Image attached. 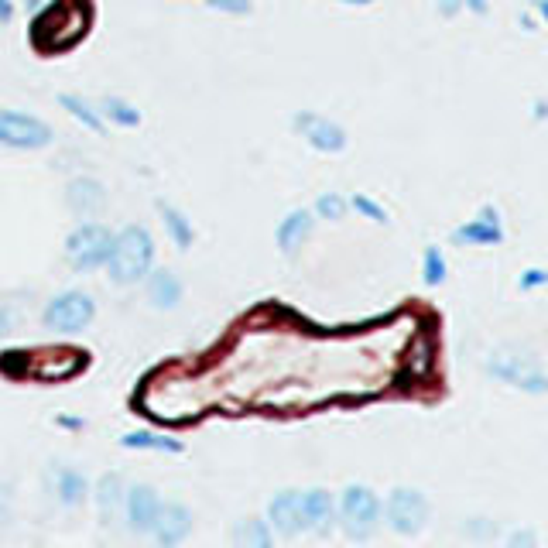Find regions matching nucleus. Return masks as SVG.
<instances>
[{
	"label": "nucleus",
	"mask_w": 548,
	"mask_h": 548,
	"mask_svg": "<svg viewBox=\"0 0 548 548\" xmlns=\"http://www.w3.org/2000/svg\"><path fill=\"white\" fill-rule=\"evenodd\" d=\"M103 268H107V278L120 288L144 281V274L155 268V237L148 233V227H124L114 233Z\"/></svg>",
	"instance_id": "obj_1"
},
{
	"label": "nucleus",
	"mask_w": 548,
	"mask_h": 548,
	"mask_svg": "<svg viewBox=\"0 0 548 548\" xmlns=\"http://www.w3.org/2000/svg\"><path fill=\"white\" fill-rule=\"evenodd\" d=\"M336 525L346 531L353 542H367L381 528V497L364 483H350L336 501Z\"/></svg>",
	"instance_id": "obj_2"
},
{
	"label": "nucleus",
	"mask_w": 548,
	"mask_h": 548,
	"mask_svg": "<svg viewBox=\"0 0 548 548\" xmlns=\"http://www.w3.org/2000/svg\"><path fill=\"white\" fill-rule=\"evenodd\" d=\"M487 370L497 377V381L511 384V388H521L528 394L548 391V374H545L542 360H538L535 353L521 350V346H497L487 360Z\"/></svg>",
	"instance_id": "obj_3"
},
{
	"label": "nucleus",
	"mask_w": 548,
	"mask_h": 548,
	"mask_svg": "<svg viewBox=\"0 0 548 548\" xmlns=\"http://www.w3.org/2000/svg\"><path fill=\"white\" fill-rule=\"evenodd\" d=\"M381 518L388 521L394 535H418L429 525V497L415 487H394L381 504Z\"/></svg>",
	"instance_id": "obj_4"
},
{
	"label": "nucleus",
	"mask_w": 548,
	"mask_h": 548,
	"mask_svg": "<svg viewBox=\"0 0 548 548\" xmlns=\"http://www.w3.org/2000/svg\"><path fill=\"white\" fill-rule=\"evenodd\" d=\"M110 240H114V233L103 227V223H79V227L66 237L69 268L79 274L103 268V261H107V254H110Z\"/></svg>",
	"instance_id": "obj_5"
},
{
	"label": "nucleus",
	"mask_w": 548,
	"mask_h": 548,
	"mask_svg": "<svg viewBox=\"0 0 548 548\" xmlns=\"http://www.w3.org/2000/svg\"><path fill=\"white\" fill-rule=\"evenodd\" d=\"M55 141V131L42 117L24 110H0V144L11 151H42Z\"/></svg>",
	"instance_id": "obj_6"
},
{
	"label": "nucleus",
	"mask_w": 548,
	"mask_h": 548,
	"mask_svg": "<svg viewBox=\"0 0 548 548\" xmlns=\"http://www.w3.org/2000/svg\"><path fill=\"white\" fill-rule=\"evenodd\" d=\"M93 319H96V302L86 292H76V288L59 292L42 312L45 329H55V333H79Z\"/></svg>",
	"instance_id": "obj_7"
},
{
	"label": "nucleus",
	"mask_w": 548,
	"mask_h": 548,
	"mask_svg": "<svg viewBox=\"0 0 548 548\" xmlns=\"http://www.w3.org/2000/svg\"><path fill=\"white\" fill-rule=\"evenodd\" d=\"M292 131L298 137H305V144L322 151V155H340V151L346 148V141H350L336 120L312 114V110H298V114L292 117Z\"/></svg>",
	"instance_id": "obj_8"
},
{
	"label": "nucleus",
	"mask_w": 548,
	"mask_h": 548,
	"mask_svg": "<svg viewBox=\"0 0 548 548\" xmlns=\"http://www.w3.org/2000/svg\"><path fill=\"white\" fill-rule=\"evenodd\" d=\"M158 507H161V497H158L155 487H148V483H134V487H127L124 511H120L127 521V531H131V535H151Z\"/></svg>",
	"instance_id": "obj_9"
},
{
	"label": "nucleus",
	"mask_w": 548,
	"mask_h": 548,
	"mask_svg": "<svg viewBox=\"0 0 548 548\" xmlns=\"http://www.w3.org/2000/svg\"><path fill=\"white\" fill-rule=\"evenodd\" d=\"M192 511L179 501H161L158 514H155V525H151V538L158 545L172 548V545H182L185 538L192 535Z\"/></svg>",
	"instance_id": "obj_10"
},
{
	"label": "nucleus",
	"mask_w": 548,
	"mask_h": 548,
	"mask_svg": "<svg viewBox=\"0 0 548 548\" xmlns=\"http://www.w3.org/2000/svg\"><path fill=\"white\" fill-rule=\"evenodd\" d=\"M271 531L278 538H298L305 535V518H302V497L298 490H281L268 501V518Z\"/></svg>",
	"instance_id": "obj_11"
},
{
	"label": "nucleus",
	"mask_w": 548,
	"mask_h": 548,
	"mask_svg": "<svg viewBox=\"0 0 548 548\" xmlns=\"http://www.w3.org/2000/svg\"><path fill=\"white\" fill-rule=\"evenodd\" d=\"M504 240V223L497 206H483L477 213V220L463 223L453 230V244L456 247H494Z\"/></svg>",
	"instance_id": "obj_12"
},
{
	"label": "nucleus",
	"mask_w": 548,
	"mask_h": 548,
	"mask_svg": "<svg viewBox=\"0 0 548 548\" xmlns=\"http://www.w3.org/2000/svg\"><path fill=\"white\" fill-rule=\"evenodd\" d=\"M298 497H302L305 531L326 538L329 531L336 528V494H329L326 487H312V490H302Z\"/></svg>",
	"instance_id": "obj_13"
},
{
	"label": "nucleus",
	"mask_w": 548,
	"mask_h": 548,
	"mask_svg": "<svg viewBox=\"0 0 548 548\" xmlns=\"http://www.w3.org/2000/svg\"><path fill=\"white\" fill-rule=\"evenodd\" d=\"M312 230H316V213H312V209H305V206L288 209L285 220H281L278 230H274L278 251L285 254V257H295L305 244H309Z\"/></svg>",
	"instance_id": "obj_14"
},
{
	"label": "nucleus",
	"mask_w": 548,
	"mask_h": 548,
	"mask_svg": "<svg viewBox=\"0 0 548 548\" xmlns=\"http://www.w3.org/2000/svg\"><path fill=\"white\" fill-rule=\"evenodd\" d=\"M124 494H127V483L120 473H103L93 487V497H96V514H100V525L110 528L117 525L120 511H124Z\"/></svg>",
	"instance_id": "obj_15"
},
{
	"label": "nucleus",
	"mask_w": 548,
	"mask_h": 548,
	"mask_svg": "<svg viewBox=\"0 0 548 548\" xmlns=\"http://www.w3.org/2000/svg\"><path fill=\"white\" fill-rule=\"evenodd\" d=\"M66 203L76 216H93L107 206V189H103L100 179L83 175V179H72L66 185Z\"/></svg>",
	"instance_id": "obj_16"
},
{
	"label": "nucleus",
	"mask_w": 548,
	"mask_h": 548,
	"mask_svg": "<svg viewBox=\"0 0 548 548\" xmlns=\"http://www.w3.org/2000/svg\"><path fill=\"white\" fill-rule=\"evenodd\" d=\"M52 494L62 507L76 511V507H83V501L90 497V480H86L79 470H72V466H55L52 470Z\"/></svg>",
	"instance_id": "obj_17"
},
{
	"label": "nucleus",
	"mask_w": 548,
	"mask_h": 548,
	"mask_svg": "<svg viewBox=\"0 0 548 548\" xmlns=\"http://www.w3.org/2000/svg\"><path fill=\"white\" fill-rule=\"evenodd\" d=\"M144 278H148V302L155 305V309H165V312L179 309V302H182L179 274L168 268H158V271H148Z\"/></svg>",
	"instance_id": "obj_18"
},
{
	"label": "nucleus",
	"mask_w": 548,
	"mask_h": 548,
	"mask_svg": "<svg viewBox=\"0 0 548 548\" xmlns=\"http://www.w3.org/2000/svg\"><path fill=\"white\" fill-rule=\"evenodd\" d=\"M120 446L134 449V453H182V442L179 439H168V435L148 432V429H137V432H124L120 435Z\"/></svg>",
	"instance_id": "obj_19"
},
{
	"label": "nucleus",
	"mask_w": 548,
	"mask_h": 548,
	"mask_svg": "<svg viewBox=\"0 0 548 548\" xmlns=\"http://www.w3.org/2000/svg\"><path fill=\"white\" fill-rule=\"evenodd\" d=\"M158 213H161V223H165L168 237H172V244L179 247V251H189L192 240H196V230H192V220H189V216H185L179 206L165 203V199L158 203Z\"/></svg>",
	"instance_id": "obj_20"
},
{
	"label": "nucleus",
	"mask_w": 548,
	"mask_h": 548,
	"mask_svg": "<svg viewBox=\"0 0 548 548\" xmlns=\"http://www.w3.org/2000/svg\"><path fill=\"white\" fill-rule=\"evenodd\" d=\"M274 531L264 518H244L233 525V545L237 548H271Z\"/></svg>",
	"instance_id": "obj_21"
},
{
	"label": "nucleus",
	"mask_w": 548,
	"mask_h": 548,
	"mask_svg": "<svg viewBox=\"0 0 548 548\" xmlns=\"http://www.w3.org/2000/svg\"><path fill=\"white\" fill-rule=\"evenodd\" d=\"M59 107L66 110V114L76 120V124H83L86 131H93V134H100L103 131V117H100V110L93 107L90 100H83V96H76V93H62L59 96Z\"/></svg>",
	"instance_id": "obj_22"
},
{
	"label": "nucleus",
	"mask_w": 548,
	"mask_h": 548,
	"mask_svg": "<svg viewBox=\"0 0 548 548\" xmlns=\"http://www.w3.org/2000/svg\"><path fill=\"white\" fill-rule=\"evenodd\" d=\"M100 117L110 120V124H117V127H137L141 124V110H137L131 100H124V96H103Z\"/></svg>",
	"instance_id": "obj_23"
},
{
	"label": "nucleus",
	"mask_w": 548,
	"mask_h": 548,
	"mask_svg": "<svg viewBox=\"0 0 548 548\" xmlns=\"http://www.w3.org/2000/svg\"><path fill=\"white\" fill-rule=\"evenodd\" d=\"M346 209H350V199H343L340 192H322L316 206H312V213H316L319 220H343Z\"/></svg>",
	"instance_id": "obj_24"
},
{
	"label": "nucleus",
	"mask_w": 548,
	"mask_h": 548,
	"mask_svg": "<svg viewBox=\"0 0 548 548\" xmlns=\"http://www.w3.org/2000/svg\"><path fill=\"white\" fill-rule=\"evenodd\" d=\"M422 278L425 285L435 288L446 281V257H442L439 247H425V257H422Z\"/></svg>",
	"instance_id": "obj_25"
},
{
	"label": "nucleus",
	"mask_w": 548,
	"mask_h": 548,
	"mask_svg": "<svg viewBox=\"0 0 548 548\" xmlns=\"http://www.w3.org/2000/svg\"><path fill=\"white\" fill-rule=\"evenodd\" d=\"M350 209H357L364 220H370V223H388L391 216H388V209H384L381 203H374L370 196H353L350 199Z\"/></svg>",
	"instance_id": "obj_26"
},
{
	"label": "nucleus",
	"mask_w": 548,
	"mask_h": 548,
	"mask_svg": "<svg viewBox=\"0 0 548 548\" xmlns=\"http://www.w3.org/2000/svg\"><path fill=\"white\" fill-rule=\"evenodd\" d=\"M206 7L209 11H220V14H251L254 11V4L251 0H206Z\"/></svg>",
	"instance_id": "obj_27"
},
{
	"label": "nucleus",
	"mask_w": 548,
	"mask_h": 548,
	"mask_svg": "<svg viewBox=\"0 0 548 548\" xmlns=\"http://www.w3.org/2000/svg\"><path fill=\"white\" fill-rule=\"evenodd\" d=\"M545 281H548V274L542 268H531V271H525V278L518 281V288L521 292H531V288H542Z\"/></svg>",
	"instance_id": "obj_28"
},
{
	"label": "nucleus",
	"mask_w": 548,
	"mask_h": 548,
	"mask_svg": "<svg viewBox=\"0 0 548 548\" xmlns=\"http://www.w3.org/2000/svg\"><path fill=\"white\" fill-rule=\"evenodd\" d=\"M14 326H18V309L14 305H0V336L14 333Z\"/></svg>",
	"instance_id": "obj_29"
},
{
	"label": "nucleus",
	"mask_w": 548,
	"mask_h": 548,
	"mask_svg": "<svg viewBox=\"0 0 548 548\" xmlns=\"http://www.w3.org/2000/svg\"><path fill=\"white\" fill-rule=\"evenodd\" d=\"M507 545H511V548H521V545H535V535H531V531H525V535H511V538H507Z\"/></svg>",
	"instance_id": "obj_30"
},
{
	"label": "nucleus",
	"mask_w": 548,
	"mask_h": 548,
	"mask_svg": "<svg viewBox=\"0 0 548 548\" xmlns=\"http://www.w3.org/2000/svg\"><path fill=\"white\" fill-rule=\"evenodd\" d=\"M14 18V4L11 0H0V24H7Z\"/></svg>",
	"instance_id": "obj_31"
},
{
	"label": "nucleus",
	"mask_w": 548,
	"mask_h": 548,
	"mask_svg": "<svg viewBox=\"0 0 548 548\" xmlns=\"http://www.w3.org/2000/svg\"><path fill=\"white\" fill-rule=\"evenodd\" d=\"M459 4H463V0H442V4H439V11L449 18V14H456V11H459Z\"/></svg>",
	"instance_id": "obj_32"
},
{
	"label": "nucleus",
	"mask_w": 548,
	"mask_h": 548,
	"mask_svg": "<svg viewBox=\"0 0 548 548\" xmlns=\"http://www.w3.org/2000/svg\"><path fill=\"white\" fill-rule=\"evenodd\" d=\"M466 7H470L473 14H487V0H463Z\"/></svg>",
	"instance_id": "obj_33"
},
{
	"label": "nucleus",
	"mask_w": 548,
	"mask_h": 548,
	"mask_svg": "<svg viewBox=\"0 0 548 548\" xmlns=\"http://www.w3.org/2000/svg\"><path fill=\"white\" fill-rule=\"evenodd\" d=\"M55 4V0H28V11H45V7H52Z\"/></svg>",
	"instance_id": "obj_34"
},
{
	"label": "nucleus",
	"mask_w": 548,
	"mask_h": 548,
	"mask_svg": "<svg viewBox=\"0 0 548 548\" xmlns=\"http://www.w3.org/2000/svg\"><path fill=\"white\" fill-rule=\"evenodd\" d=\"M343 4H350V7H364V4H370V0H343Z\"/></svg>",
	"instance_id": "obj_35"
}]
</instances>
